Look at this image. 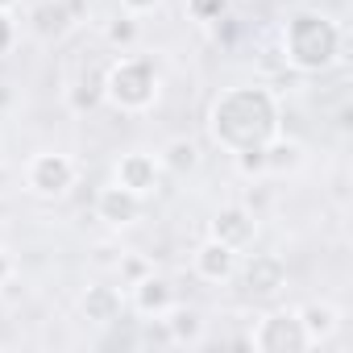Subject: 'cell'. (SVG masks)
<instances>
[{
    "mask_svg": "<svg viewBox=\"0 0 353 353\" xmlns=\"http://www.w3.org/2000/svg\"><path fill=\"white\" fill-rule=\"evenodd\" d=\"M279 133V104L266 88H233L212 104V137L225 150L266 145Z\"/></svg>",
    "mask_w": 353,
    "mask_h": 353,
    "instance_id": "cell-1",
    "label": "cell"
},
{
    "mask_svg": "<svg viewBox=\"0 0 353 353\" xmlns=\"http://www.w3.org/2000/svg\"><path fill=\"white\" fill-rule=\"evenodd\" d=\"M345 46H349L345 30L324 13L299 9L283 26V59L303 75H316V71H328L332 63H341Z\"/></svg>",
    "mask_w": 353,
    "mask_h": 353,
    "instance_id": "cell-2",
    "label": "cell"
},
{
    "mask_svg": "<svg viewBox=\"0 0 353 353\" xmlns=\"http://www.w3.org/2000/svg\"><path fill=\"white\" fill-rule=\"evenodd\" d=\"M104 100L121 112H145L158 100V71L141 54H125L104 71Z\"/></svg>",
    "mask_w": 353,
    "mask_h": 353,
    "instance_id": "cell-3",
    "label": "cell"
},
{
    "mask_svg": "<svg viewBox=\"0 0 353 353\" xmlns=\"http://www.w3.org/2000/svg\"><path fill=\"white\" fill-rule=\"evenodd\" d=\"M75 174H79L75 158L46 150V154H34V158L26 162V188H30L34 196L54 200V196H67V192L75 188Z\"/></svg>",
    "mask_w": 353,
    "mask_h": 353,
    "instance_id": "cell-4",
    "label": "cell"
},
{
    "mask_svg": "<svg viewBox=\"0 0 353 353\" xmlns=\"http://www.w3.org/2000/svg\"><path fill=\"white\" fill-rule=\"evenodd\" d=\"M250 345L262 349V353H299V349H312L303 328H299V316L295 312H270V316H258L254 332H250Z\"/></svg>",
    "mask_w": 353,
    "mask_h": 353,
    "instance_id": "cell-5",
    "label": "cell"
},
{
    "mask_svg": "<svg viewBox=\"0 0 353 353\" xmlns=\"http://www.w3.org/2000/svg\"><path fill=\"white\" fill-rule=\"evenodd\" d=\"M117 183L129 188V192L141 196V200L154 196L158 183H162L158 154H145V150H129V154H121V162H117Z\"/></svg>",
    "mask_w": 353,
    "mask_h": 353,
    "instance_id": "cell-6",
    "label": "cell"
},
{
    "mask_svg": "<svg viewBox=\"0 0 353 353\" xmlns=\"http://www.w3.org/2000/svg\"><path fill=\"white\" fill-rule=\"evenodd\" d=\"M258 233V212L245 208V204H225L216 216H212V237L229 250H245Z\"/></svg>",
    "mask_w": 353,
    "mask_h": 353,
    "instance_id": "cell-7",
    "label": "cell"
},
{
    "mask_svg": "<svg viewBox=\"0 0 353 353\" xmlns=\"http://www.w3.org/2000/svg\"><path fill=\"white\" fill-rule=\"evenodd\" d=\"M141 196H133L129 188H121V183H108V188H100L96 192V216L104 221V225H117V229H125V225H133L137 216H141Z\"/></svg>",
    "mask_w": 353,
    "mask_h": 353,
    "instance_id": "cell-8",
    "label": "cell"
},
{
    "mask_svg": "<svg viewBox=\"0 0 353 353\" xmlns=\"http://www.w3.org/2000/svg\"><path fill=\"white\" fill-rule=\"evenodd\" d=\"M133 312L137 316H145V320H162L170 307H174V287H170V279H162V274H145V279H137L133 287Z\"/></svg>",
    "mask_w": 353,
    "mask_h": 353,
    "instance_id": "cell-9",
    "label": "cell"
},
{
    "mask_svg": "<svg viewBox=\"0 0 353 353\" xmlns=\"http://www.w3.org/2000/svg\"><path fill=\"white\" fill-rule=\"evenodd\" d=\"M241 279H245V291H250V295H274V291L287 287V266H283V258H274V254H254V258L245 262Z\"/></svg>",
    "mask_w": 353,
    "mask_h": 353,
    "instance_id": "cell-10",
    "label": "cell"
},
{
    "mask_svg": "<svg viewBox=\"0 0 353 353\" xmlns=\"http://www.w3.org/2000/svg\"><path fill=\"white\" fill-rule=\"evenodd\" d=\"M196 274L204 279V283H229L233 274H237V250H229V245H221L216 237H208L200 250H196Z\"/></svg>",
    "mask_w": 353,
    "mask_h": 353,
    "instance_id": "cell-11",
    "label": "cell"
},
{
    "mask_svg": "<svg viewBox=\"0 0 353 353\" xmlns=\"http://www.w3.org/2000/svg\"><path fill=\"white\" fill-rule=\"evenodd\" d=\"M79 307H83V316L96 320V324H117L121 312H125V295H121L117 287H108V283H96V287L83 291Z\"/></svg>",
    "mask_w": 353,
    "mask_h": 353,
    "instance_id": "cell-12",
    "label": "cell"
},
{
    "mask_svg": "<svg viewBox=\"0 0 353 353\" xmlns=\"http://www.w3.org/2000/svg\"><path fill=\"white\" fill-rule=\"evenodd\" d=\"M299 328H303V336H307V345H320V341H328L336 328H341V312L332 307V303H303L299 312Z\"/></svg>",
    "mask_w": 353,
    "mask_h": 353,
    "instance_id": "cell-13",
    "label": "cell"
},
{
    "mask_svg": "<svg viewBox=\"0 0 353 353\" xmlns=\"http://www.w3.org/2000/svg\"><path fill=\"white\" fill-rule=\"evenodd\" d=\"M166 328H170V345H188V349L204 345V316L196 307H179V303H174L166 312Z\"/></svg>",
    "mask_w": 353,
    "mask_h": 353,
    "instance_id": "cell-14",
    "label": "cell"
},
{
    "mask_svg": "<svg viewBox=\"0 0 353 353\" xmlns=\"http://www.w3.org/2000/svg\"><path fill=\"white\" fill-rule=\"evenodd\" d=\"M262 162H266V174H291V170L303 166V145L274 133V137L262 145Z\"/></svg>",
    "mask_w": 353,
    "mask_h": 353,
    "instance_id": "cell-15",
    "label": "cell"
},
{
    "mask_svg": "<svg viewBox=\"0 0 353 353\" xmlns=\"http://www.w3.org/2000/svg\"><path fill=\"white\" fill-rule=\"evenodd\" d=\"M30 26H34L38 38H63V34L75 26V17H71V9H67V0H46V5H38V9L30 13Z\"/></svg>",
    "mask_w": 353,
    "mask_h": 353,
    "instance_id": "cell-16",
    "label": "cell"
},
{
    "mask_svg": "<svg viewBox=\"0 0 353 353\" xmlns=\"http://www.w3.org/2000/svg\"><path fill=\"white\" fill-rule=\"evenodd\" d=\"M158 166H162V174H188L200 166V145L192 137H170L158 150Z\"/></svg>",
    "mask_w": 353,
    "mask_h": 353,
    "instance_id": "cell-17",
    "label": "cell"
},
{
    "mask_svg": "<svg viewBox=\"0 0 353 353\" xmlns=\"http://www.w3.org/2000/svg\"><path fill=\"white\" fill-rule=\"evenodd\" d=\"M104 42H108L112 50H121V54H129V46L137 42V17H129V13H121V17H112V21L104 26Z\"/></svg>",
    "mask_w": 353,
    "mask_h": 353,
    "instance_id": "cell-18",
    "label": "cell"
},
{
    "mask_svg": "<svg viewBox=\"0 0 353 353\" xmlns=\"http://www.w3.org/2000/svg\"><path fill=\"white\" fill-rule=\"evenodd\" d=\"M67 100H71V108H75V112H92V108L104 100V79H92V83H75V88L67 92Z\"/></svg>",
    "mask_w": 353,
    "mask_h": 353,
    "instance_id": "cell-19",
    "label": "cell"
},
{
    "mask_svg": "<svg viewBox=\"0 0 353 353\" xmlns=\"http://www.w3.org/2000/svg\"><path fill=\"white\" fill-rule=\"evenodd\" d=\"M229 9H233V0H188V17H192V21H200V26L221 21Z\"/></svg>",
    "mask_w": 353,
    "mask_h": 353,
    "instance_id": "cell-20",
    "label": "cell"
},
{
    "mask_svg": "<svg viewBox=\"0 0 353 353\" xmlns=\"http://www.w3.org/2000/svg\"><path fill=\"white\" fill-rule=\"evenodd\" d=\"M117 270H121V279L133 287V283H137V279H145L154 266H150L145 258H137V254H121V258H117Z\"/></svg>",
    "mask_w": 353,
    "mask_h": 353,
    "instance_id": "cell-21",
    "label": "cell"
},
{
    "mask_svg": "<svg viewBox=\"0 0 353 353\" xmlns=\"http://www.w3.org/2000/svg\"><path fill=\"white\" fill-rule=\"evenodd\" d=\"M208 30H212V38H216L221 46H233V42H237V17H233V13H225V17L212 21Z\"/></svg>",
    "mask_w": 353,
    "mask_h": 353,
    "instance_id": "cell-22",
    "label": "cell"
},
{
    "mask_svg": "<svg viewBox=\"0 0 353 353\" xmlns=\"http://www.w3.org/2000/svg\"><path fill=\"white\" fill-rule=\"evenodd\" d=\"M17 42V26H13V17L0 9V54H9V46Z\"/></svg>",
    "mask_w": 353,
    "mask_h": 353,
    "instance_id": "cell-23",
    "label": "cell"
},
{
    "mask_svg": "<svg viewBox=\"0 0 353 353\" xmlns=\"http://www.w3.org/2000/svg\"><path fill=\"white\" fill-rule=\"evenodd\" d=\"M162 5V0H121V13H129V17H145V13H154Z\"/></svg>",
    "mask_w": 353,
    "mask_h": 353,
    "instance_id": "cell-24",
    "label": "cell"
},
{
    "mask_svg": "<svg viewBox=\"0 0 353 353\" xmlns=\"http://www.w3.org/2000/svg\"><path fill=\"white\" fill-rule=\"evenodd\" d=\"M9 279H13V258L0 250V287H9Z\"/></svg>",
    "mask_w": 353,
    "mask_h": 353,
    "instance_id": "cell-25",
    "label": "cell"
},
{
    "mask_svg": "<svg viewBox=\"0 0 353 353\" xmlns=\"http://www.w3.org/2000/svg\"><path fill=\"white\" fill-rule=\"evenodd\" d=\"M9 104H13V88H9V83H0V112H5Z\"/></svg>",
    "mask_w": 353,
    "mask_h": 353,
    "instance_id": "cell-26",
    "label": "cell"
},
{
    "mask_svg": "<svg viewBox=\"0 0 353 353\" xmlns=\"http://www.w3.org/2000/svg\"><path fill=\"white\" fill-rule=\"evenodd\" d=\"M9 183H13V170L0 162V192H9Z\"/></svg>",
    "mask_w": 353,
    "mask_h": 353,
    "instance_id": "cell-27",
    "label": "cell"
},
{
    "mask_svg": "<svg viewBox=\"0 0 353 353\" xmlns=\"http://www.w3.org/2000/svg\"><path fill=\"white\" fill-rule=\"evenodd\" d=\"M17 5H21V0H0V9H5V13H13Z\"/></svg>",
    "mask_w": 353,
    "mask_h": 353,
    "instance_id": "cell-28",
    "label": "cell"
},
{
    "mask_svg": "<svg viewBox=\"0 0 353 353\" xmlns=\"http://www.w3.org/2000/svg\"><path fill=\"white\" fill-rule=\"evenodd\" d=\"M258 5H266V0H258Z\"/></svg>",
    "mask_w": 353,
    "mask_h": 353,
    "instance_id": "cell-29",
    "label": "cell"
}]
</instances>
